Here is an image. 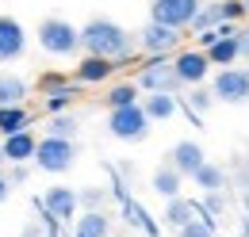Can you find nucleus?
<instances>
[{
  "label": "nucleus",
  "mask_w": 249,
  "mask_h": 237,
  "mask_svg": "<svg viewBox=\"0 0 249 237\" xmlns=\"http://www.w3.org/2000/svg\"><path fill=\"white\" fill-rule=\"evenodd\" d=\"M27 54V31L16 16H0V65L19 61Z\"/></svg>",
  "instance_id": "9b49d317"
},
{
  "label": "nucleus",
  "mask_w": 249,
  "mask_h": 237,
  "mask_svg": "<svg viewBox=\"0 0 249 237\" xmlns=\"http://www.w3.org/2000/svg\"><path fill=\"white\" fill-rule=\"evenodd\" d=\"M173 69H177V77H180L184 88H199V85H207V77H211V61H207L203 50H196V46L180 50V54L173 58Z\"/></svg>",
  "instance_id": "9d476101"
},
{
  "label": "nucleus",
  "mask_w": 249,
  "mask_h": 237,
  "mask_svg": "<svg viewBox=\"0 0 249 237\" xmlns=\"http://www.w3.org/2000/svg\"><path fill=\"white\" fill-rule=\"evenodd\" d=\"M31 130V107L19 103V107H0V142L12 138V134H23Z\"/></svg>",
  "instance_id": "aec40b11"
},
{
  "label": "nucleus",
  "mask_w": 249,
  "mask_h": 237,
  "mask_svg": "<svg viewBox=\"0 0 249 237\" xmlns=\"http://www.w3.org/2000/svg\"><path fill=\"white\" fill-rule=\"evenodd\" d=\"M107 176H111V195L119 199V210H123L126 226L142 230L146 237H157V234H161V222H157L154 214H150V210H146L138 199H134V195H130V191H126V184L119 180V169H111V165H107Z\"/></svg>",
  "instance_id": "20e7f679"
},
{
  "label": "nucleus",
  "mask_w": 249,
  "mask_h": 237,
  "mask_svg": "<svg viewBox=\"0 0 249 237\" xmlns=\"http://www.w3.org/2000/svg\"><path fill=\"white\" fill-rule=\"evenodd\" d=\"M215 230H218V222H215V218L199 214V222L184 226V230H180V237H215Z\"/></svg>",
  "instance_id": "473e14b6"
},
{
  "label": "nucleus",
  "mask_w": 249,
  "mask_h": 237,
  "mask_svg": "<svg viewBox=\"0 0 249 237\" xmlns=\"http://www.w3.org/2000/svg\"><path fill=\"white\" fill-rule=\"evenodd\" d=\"M0 149H4V161L8 165H27V161H35V153H38V138H35L31 130H23V134L4 138Z\"/></svg>",
  "instance_id": "dca6fc26"
},
{
  "label": "nucleus",
  "mask_w": 249,
  "mask_h": 237,
  "mask_svg": "<svg viewBox=\"0 0 249 237\" xmlns=\"http://www.w3.org/2000/svg\"><path fill=\"white\" fill-rule=\"evenodd\" d=\"M8 195H12V184H8V176H4V172H0V203H4V199H8Z\"/></svg>",
  "instance_id": "f704fd0d"
},
{
  "label": "nucleus",
  "mask_w": 249,
  "mask_h": 237,
  "mask_svg": "<svg viewBox=\"0 0 249 237\" xmlns=\"http://www.w3.org/2000/svg\"><path fill=\"white\" fill-rule=\"evenodd\" d=\"M142 111H146L150 122H169V118L180 111V96H165V92L142 96Z\"/></svg>",
  "instance_id": "6ab92c4d"
},
{
  "label": "nucleus",
  "mask_w": 249,
  "mask_h": 237,
  "mask_svg": "<svg viewBox=\"0 0 249 237\" xmlns=\"http://www.w3.org/2000/svg\"><path fill=\"white\" fill-rule=\"evenodd\" d=\"M180 187H184V176H180L169 161L154 169V176H150V191H154V195H161V199L169 203V199H180Z\"/></svg>",
  "instance_id": "f3484780"
},
{
  "label": "nucleus",
  "mask_w": 249,
  "mask_h": 237,
  "mask_svg": "<svg viewBox=\"0 0 249 237\" xmlns=\"http://www.w3.org/2000/svg\"><path fill=\"white\" fill-rule=\"evenodd\" d=\"M199 207H203L207 218H218L222 210L230 207V199H226V191H211V195H199Z\"/></svg>",
  "instance_id": "7c9ffc66"
},
{
  "label": "nucleus",
  "mask_w": 249,
  "mask_h": 237,
  "mask_svg": "<svg viewBox=\"0 0 249 237\" xmlns=\"http://www.w3.org/2000/svg\"><path fill=\"white\" fill-rule=\"evenodd\" d=\"M73 237H111V214L107 210H81L73 222Z\"/></svg>",
  "instance_id": "a211bd4d"
},
{
  "label": "nucleus",
  "mask_w": 249,
  "mask_h": 237,
  "mask_svg": "<svg viewBox=\"0 0 249 237\" xmlns=\"http://www.w3.org/2000/svg\"><path fill=\"white\" fill-rule=\"evenodd\" d=\"M4 165H8V161H4V149H0V169H4Z\"/></svg>",
  "instance_id": "ea45409f"
},
{
  "label": "nucleus",
  "mask_w": 249,
  "mask_h": 237,
  "mask_svg": "<svg viewBox=\"0 0 249 237\" xmlns=\"http://www.w3.org/2000/svg\"><path fill=\"white\" fill-rule=\"evenodd\" d=\"M38 46L50 54V58H73L81 50V31L73 27L69 19H58V16H46L38 23Z\"/></svg>",
  "instance_id": "7ed1b4c3"
},
{
  "label": "nucleus",
  "mask_w": 249,
  "mask_h": 237,
  "mask_svg": "<svg viewBox=\"0 0 249 237\" xmlns=\"http://www.w3.org/2000/svg\"><path fill=\"white\" fill-rule=\"evenodd\" d=\"M199 214H203V207H199V199H188V195H180V199H169L165 203V214H161V226H169V230H184V226H192V222H199Z\"/></svg>",
  "instance_id": "4468645a"
},
{
  "label": "nucleus",
  "mask_w": 249,
  "mask_h": 237,
  "mask_svg": "<svg viewBox=\"0 0 249 237\" xmlns=\"http://www.w3.org/2000/svg\"><path fill=\"white\" fill-rule=\"evenodd\" d=\"M192 184L199 187V195H211V191H222L226 187V169L222 165H215V161H207L196 176H192Z\"/></svg>",
  "instance_id": "393cba45"
},
{
  "label": "nucleus",
  "mask_w": 249,
  "mask_h": 237,
  "mask_svg": "<svg viewBox=\"0 0 249 237\" xmlns=\"http://www.w3.org/2000/svg\"><path fill=\"white\" fill-rule=\"evenodd\" d=\"M115 73H119V65H115V61L85 54V58L77 61V69H73V81H77V85H107Z\"/></svg>",
  "instance_id": "2eb2a0df"
},
{
  "label": "nucleus",
  "mask_w": 249,
  "mask_h": 237,
  "mask_svg": "<svg viewBox=\"0 0 249 237\" xmlns=\"http://www.w3.org/2000/svg\"><path fill=\"white\" fill-rule=\"evenodd\" d=\"M77 165V142H62V138H38V153H35V169L62 176Z\"/></svg>",
  "instance_id": "423d86ee"
},
{
  "label": "nucleus",
  "mask_w": 249,
  "mask_h": 237,
  "mask_svg": "<svg viewBox=\"0 0 249 237\" xmlns=\"http://www.w3.org/2000/svg\"><path fill=\"white\" fill-rule=\"evenodd\" d=\"M77 199H81L85 210H104L107 207V191H104V187H85V191H77Z\"/></svg>",
  "instance_id": "2f4dec72"
},
{
  "label": "nucleus",
  "mask_w": 249,
  "mask_h": 237,
  "mask_svg": "<svg viewBox=\"0 0 249 237\" xmlns=\"http://www.w3.org/2000/svg\"><path fill=\"white\" fill-rule=\"evenodd\" d=\"M81 100V85L73 81V85H65V88L50 92V96H42V111L54 118V115H69V107Z\"/></svg>",
  "instance_id": "412c9836"
},
{
  "label": "nucleus",
  "mask_w": 249,
  "mask_h": 237,
  "mask_svg": "<svg viewBox=\"0 0 249 237\" xmlns=\"http://www.w3.org/2000/svg\"><path fill=\"white\" fill-rule=\"evenodd\" d=\"M38 203H42V210H50L58 222H77V210H81V199H77V191L73 187H65V184H58V187H46V195H38Z\"/></svg>",
  "instance_id": "f8f14e48"
},
{
  "label": "nucleus",
  "mask_w": 249,
  "mask_h": 237,
  "mask_svg": "<svg viewBox=\"0 0 249 237\" xmlns=\"http://www.w3.org/2000/svg\"><path fill=\"white\" fill-rule=\"evenodd\" d=\"M184 31H173V27H161V23H146L138 31V50L146 58H177L184 46Z\"/></svg>",
  "instance_id": "0eeeda50"
},
{
  "label": "nucleus",
  "mask_w": 249,
  "mask_h": 237,
  "mask_svg": "<svg viewBox=\"0 0 249 237\" xmlns=\"http://www.w3.org/2000/svg\"><path fill=\"white\" fill-rule=\"evenodd\" d=\"M180 103H184V111H192V115L203 118V111L215 103V96H211V88H207V85H199V88H188L184 96H180Z\"/></svg>",
  "instance_id": "bb28decb"
},
{
  "label": "nucleus",
  "mask_w": 249,
  "mask_h": 237,
  "mask_svg": "<svg viewBox=\"0 0 249 237\" xmlns=\"http://www.w3.org/2000/svg\"><path fill=\"white\" fill-rule=\"evenodd\" d=\"M246 16H249V0H246Z\"/></svg>",
  "instance_id": "a19ab883"
},
{
  "label": "nucleus",
  "mask_w": 249,
  "mask_h": 237,
  "mask_svg": "<svg viewBox=\"0 0 249 237\" xmlns=\"http://www.w3.org/2000/svg\"><path fill=\"white\" fill-rule=\"evenodd\" d=\"M242 210H246V214H249V187H246V191H242Z\"/></svg>",
  "instance_id": "4c0bfd02"
},
{
  "label": "nucleus",
  "mask_w": 249,
  "mask_h": 237,
  "mask_svg": "<svg viewBox=\"0 0 249 237\" xmlns=\"http://www.w3.org/2000/svg\"><path fill=\"white\" fill-rule=\"evenodd\" d=\"M46 234V230H42V226H38V222H31V226H27V230H23V237H42Z\"/></svg>",
  "instance_id": "c9c22d12"
},
{
  "label": "nucleus",
  "mask_w": 249,
  "mask_h": 237,
  "mask_svg": "<svg viewBox=\"0 0 249 237\" xmlns=\"http://www.w3.org/2000/svg\"><path fill=\"white\" fill-rule=\"evenodd\" d=\"M169 165L180 172L184 180H192L203 165H207V153H203V146L199 142H192V138H184V142H177V146L169 149Z\"/></svg>",
  "instance_id": "ddd939ff"
},
{
  "label": "nucleus",
  "mask_w": 249,
  "mask_h": 237,
  "mask_svg": "<svg viewBox=\"0 0 249 237\" xmlns=\"http://www.w3.org/2000/svg\"><path fill=\"white\" fill-rule=\"evenodd\" d=\"M27 81L16 77V73H0V107H19L27 100Z\"/></svg>",
  "instance_id": "5701e85b"
},
{
  "label": "nucleus",
  "mask_w": 249,
  "mask_h": 237,
  "mask_svg": "<svg viewBox=\"0 0 249 237\" xmlns=\"http://www.w3.org/2000/svg\"><path fill=\"white\" fill-rule=\"evenodd\" d=\"M218 16H222V23H238V27H242V19H246V0H218Z\"/></svg>",
  "instance_id": "c756f323"
},
{
  "label": "nucleus",
  "mask_w": 249,
  "mask_h": 237,
  "mask_svg": "<svg viewBox=\"0 0 249 237\" xmlns=\"http://www.w3.org/2000/svg\"><path fill=\"white\" fill-rule=\"evenodd\" d=\"M203 0H150V23L173 31H192L196 16H199Z\"/></svg>",
  "instance_id": "39448f33"
},
{
  "label": "nucleus",
  "mask_w": 249,
  "mask_h": 237,
  "mask_svg": "<svg viewBox=\"0 0 249 237\" xmlns=\"http://www.w3.org/2000/svg\"><path fill=\"white\" fill-rule=\"evenodd\" d=\"M77 130H81V122L73 115H54L46 122V138H62V142H77Z\"/></svg>",
  "instance_id": "a878e982"
},
{
  "label": "nucleus",
  "mask_w": 249,
  "mask_h": 237,
  "mask_svg": "<svg viewBox=\"0 0 249 237\" xmlns=\"http://www.w3.org/2000/svg\"><path fill=\"white\" fill-rule=\"evenodd\" d=\"M134 85H138V92H146V96H154V92L180 96L184 92L177 69H173V58H146L138 65V73H134Z\"/></svg>",
  "instance_id": "f03ea898"
},
{
  "label": "nucleus",
  "mask_w": 249,
  "mask_h": 237,
  "mask_svg": "<svg viewBox=\"0 0 249 237\" xmlns=\"http://www.w3.org/2000/svg\"><path fill=\"white\" fill-rule=\"evenodd\" d=\"M150 118L142 111V103L123 107V111H107V134L119 138V142H146L150 138Z\"/></svg>",
  "instance_id": "6e6552de"
},
{
  "label": "nucleus",
  "mask_w": 249,
  "mask_h": 237,
  "mask_svg": "<svg viewBox=\"0 0 249 237\" xmlns=\"http://www.w3.org/2000/svg\"><path fill=\"white\" fill-rule=\"evenodd\" d=\"M65 85H73V77H69V73H58V69H50V73H38V92H42V96H50V92L65 88Z\"/></svg>",
  "instance_id": "c85d7f7f"
},
{
  "label": "nucleus",
  "mask_w": 249,
  "mask_h": 237,
  "mask_svg": "<svg viewBox=\"0 0 249 237\" xmlns=\"http://www.w3.org/2000/svg\"><path fill=\"white\" fill-rule=\"evenodd\" d=\"M211 96L218 103H249V69H218L211 77Z\"/></svg>",
  "instance_id": "1a4fd4ad"
},
{
  "label": "nucleus",
  "mask_w": 249,
  "mask_h": 237,
  "mask_svg": "<svg viewBox=\"0 0 249 237\" xmlns=\"http://www.w3.org/2000/svg\"><path fill=\"white\" fill-rule=\"evenodd\" d=\"M104 103H107V111H123V107L142 103V100H138V85H134V81H119V85H111L107 96H104Z\"/></svg>",
  "instance_id": "b1692460"
},
{
  "label": "nucleus",
  "mask_w": 249,
  "mask_h": 237,
  "mask_svg": "<svg viewBox=\"0 0 249 237\" xmlns=\"http://www.w3.org/2000/svg\"><path fill=\"white\" fill-rule=\"evenodd\" d=\"M238 58H242V34H238V38H218L215 46L207 50V61L218 65V69H234Z\"/></svg>",
  "instance_id": "4be33fe9"
},
{
  "label": "nucleus",
  "mask_w": 249,
  "mask_h": 237,
  "mask_svg": "<svg viewBox=\"0 0 249 237\" xmlns=\"http://www.w3.org/2000/svg\"><path fill=\"white\" fill-rule=\"evenodd\" d=\"M4 176H8V184L16 187V184H27V176H31V169H27V165H12V169H8Z\"/></svg>",
  "instance_id": "72a5a7b5"
},
{
  "label": "nucleus",
  "mask_w": 249,
  "mask_h": 237,
  "mask_svg": "<svg viewBox=\"0 0 249 237\" xmlns=\"http://www.w3.org/2000/svg\"><path fill=\"white\" fill-rule=\"evenodd\" d=\"M218 23H222V16H218V0H207V4L199 8L196 23H192V34H207V31H218Z\"/></svg>",
  "instance_id": "cd10ccee"
},
{
  "label": "nucleus",
  "mask_w": 249,
  "mask_h": 237,
  "mask_svg": "<svg viewBox=\"0 0 249 237\" xmlns=\"http://www.w3.org/2000/svg\"><path fill=\"white\" fill-rule=\"evenodd\" d=\"M242 237H249V214L242 218Z\"/></svg>",
  "instance_id": "58836bf2"
},
{
  "label": "nucleus",
  "mask_w": 249,
  "mask_h": 237,
  "mask_svg": "<svg viewBox=\"0 0 249 237\" xmlns=\"http://www.w3.org/2000/svg\"><path fill=\"white\" fill-rule=\"evenodd\" d=\"M134 46H138V34H130L123 23H115L107 16H92L81 27V50L92 54V58L115 61L119 69H126L134 61Z\"/></svg>",
  "instance_id": "f257e3e1"
},
{
  "label": "nucleus",
  "mask_w": 249,
  "mask_h": 237,
  "mask_svg": "<svg viewBox=\"0 0 249 237\" xmlns=\"http://www.w3.org/2000/svg\"><path fill=\"white\" fill-rule=\"evenodd\" d=\"M242 58H249V27L242 31Z\"/></svg>",
  "instance_id": "e433bc0d"
}]
</instances>
